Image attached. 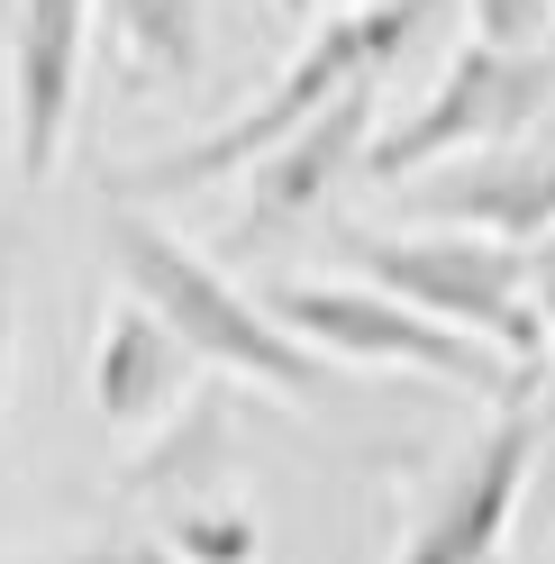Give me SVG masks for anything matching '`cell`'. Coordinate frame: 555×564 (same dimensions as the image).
I'll return each mask as SVG.
<instances>
[{"instance_id":"11","label":"cell","mask_w":555,"mask_h":564,"mask_svg":"<svg viewBox=\"0 0 555 564\" xmlns=\"http://www.w3.org/2000/svg\"><path fill=\"white\" fill-rule=\"evenodd\" d=\"M119 37V83L155 91V83H192L200 74V0H100Z\"/></svg>"},{"instance_id":"4","label":"cell","mask_w":555,"mask_h":564,"mask_svg":"<svg viewBox=\"0 0 555 564\" xmlns=\"http://www.w3.org/2000/svg\"><path fill=\"white\" fill-rule=\"evenodd\" d=\"M264 310L328 365H392V373L446 382V392H465V401H510L519 382H537V373H510L492 346H474L456 328L420 319L410 301L373 292V282H273Z\"/></svg>"},{"instance_id":"15","label":"cell","mask_w":555,"mask_h":564,"mask_svg":"<svg viewBox=\"0 0 555 564\" xmlns=\"http://www.w3.org/2000/svg\"><path fill=\"white\" fill-rule=\"evenodd\" d=\"M529 301H537V337H546V373H555V237L529 246Z\"/></svg>"},{"instance_id":"6","label":"cell","mask_w":555,"mask_h":564,"mask_svg":"<svg viewBox=\"0 0 555 564\" xmlns=\"http://www.w3.org/2000/svg\"><path fill=\"white\" fill-rule=\"evenodd\" d=\"M537 446H546V401H537V382H519L510 401H492V419L465 437L456 465L428 482V501L410 510L392 564H501L510 519L537 474Z\"/></svg>"},{"instance_id":"12","label":"cell","mask_w":555,"mask_h":564,"mask_svg":"<svg viewBox=\"0 0 555 564\" xmlns=\"http://www.w3.org/2000/svg\"><path fill=\"white\" fill-rule=\"evenodd\" d=\"M465 10H474V37L510 55H546L555 37V0H465Z\"/></svg>"},{"instance_id":"10","label":"cell","mask_w":555,"mask_h":564,"mask_svg":"<svg viewBox=\"0 0 555 564\" xmlns=\"http://www.w3.org/2000/svg\"><path fill=\"white\" fill-rule=\"evenodd\" d=\"M192 346L173 337L146 301H110V319H100V337H91V410H100V429L110 437H146V429H164L173 410H192L183 392H192Z\"/></svg>"},{"instance_id":"1","label":"cell","mask_w":555,"mask_h":564,"mask_svg":"<svg viewBox=\"0 0 555 564\" xmlns=\"http://www.w3.org/2000/svg\"><path fill=\"white\" fill-rule=\"evenodd\" d=\"M446 10V0H356V10H337L309 28V46L273 74L247 110H228L210 137H192V147H164L146 164L110 173V200H164V192H210V183H247V173L283 147V137H301L319 110H337L346 91H373L392 74V64L420 46V28Z\"/></svg>"},{"instance_id":"9","label":"cell","mask_w":555,"mask_h":564,"mask_svg":"<svg viewBox=\"0 0 555 564\" xmlns=\"http://www.w3.org/2000/svg\"><path fill=\"white\" fill-rule=\"evenodd\" d=\"M401 200H410L420 228H446V237H492V246H546L555 237V164L519 155V147L437 164Z\"/></svg>"},{"instance_id":"14","label":"cell","mask_w":555,"mask_h":564,"mask_svg":"<svg viewBox=\"0 0 555 564\" xmlns=\"http://www.w3.org/2000/svg\"><path fill=\"white\" fill-rule=\"evenodd\" d=\"M74 564H192V555H173L146 528V538H91V546H74Z\"/></svg>"},{"instance_id":"13","label":"cell","mask_w":555,"mask_h":564,"mask_svg":"<svg viewBox=\"0 0 555 564\" xmlns=\"http://www.w3.org/2000/svg\"><path fill=\"white\" fill-rule=\"evenodd\" d=\"M10 356H19V228L0 219V401H10Z\"/></svg>"},{"instance_id":"3","label":"cell","mask_w":555,"mask_h":564,"mask_svg":"<svg viewBox=\"0 0 555 564\" xmlns=\"http://www.w3.org/2000/svg\"><path fill=\"white\" fill-rule=\"evenodd\" d=\"M337 256L356 264V282L410 301L420 319L492 346L510 373H537L546 365L537 301H529V246L446 237V228H337Z\"/></svg>"},{"instance_id":"7","label":"cell","mask_w":555,"mask_h":564,"mask_svg":"<svg viewBox=\"0 0 555 564\" xmlns=\"http://www.w3.org/2000/svg\"><path fill=\"white\" fill-rule=\"evenodd\" d=\"M91 19H100V0H10V164H19V192H37L64 155V128H74V100H83Z\"/></svg>"},{"instance_id":"16","label":"cell","mask_w":555,"mask_h":564,"mask_svg":"<svg viewBox=\"0 0 555 564\" xmlns=\"http://www.w3.org/2000/svg\"><path fill=\"white\" fill-rule=\"evenodd\" d=\"M273 10H283V19H309V10H319V0H273ZM346 10H356V0H346Z\"/></svg>"},{"instance_id":"5","label":"cell","mask_w":555,"mask_h":564,"mask_svg":"<svg viewBox=\"0 0 555 564\" xmlns=\"http://www.w3.org/2000/svg\"><path fill=\"white\" fill-rule=\"evenodd\" d=\"M546 100H555V46L546 55H510V46L465 37L420 110L373 128L364 173L373 183H410V173H437V164H465V155H501L546 119Z\"/></svg>"},{"instance_id":"2","label":"cell","mask_w":555,"mask_h":564,"mask_svg":"<svg viewBox=\"0 0 555 564\" xmlns=\"http://www.w3.org/2000/svg\"><path fill=\"white\" fill-rule=\"evenodd\" d=\"M100 256H110L128 301H146L155 319L192 346L200 373H247V382H264V392H283V401H309V410L346 401V365L309 356L264 301H247L192 237H173L137 200H100Z\"/></svg>"},{"instance_id":"8","label":"cell","mask_w":555,"mask_h":564,"mask_svg":"<svg viewBox=\"0 0 555 564\" xmlns=\"http://www.w3.org/2000/svg\"><path fill=\"white\" fill-rule=\"evenodd\" d=\"M373 119H383V100H373V91H346L337 110H319L301 137H283V147H273V155L247 173L237 246H255V237H283V228H301V219H319V209L346 192V173H364Z\"/></svg>"}]
</instances>
